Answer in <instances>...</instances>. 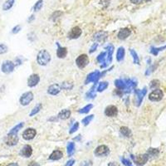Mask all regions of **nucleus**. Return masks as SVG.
I'll return each instance as SVG.
<instances>
[{"instance_id":"f257e3e1","label":"nucleus","mask_w":166,"mask_h":166,"mask_svg":"<svg viewBox=\"0 0 166 166\" xmlns=\"http://www.w3.org/2000/svg\"><path fill=\"white\" fill-rule=\"evenodd\" d=\"M51 61V55L47 50H41L37 56V62L40 66H46Z\"/></svg>"},{"instance_id":"f03ea898","label":"nucleus","mask_w":166,"mask_h":166,"mask_svg":"<svg viewBox=\"0 0 166 166\" xmlns=\"http://www.w3.org/2000/svg\"><path fill=\"white\" fill-rule=\"evenodd\" d=\"M164 97V93L160 89H155L149 96V100L151 102H160Z\"/></svg>"},{"instance_id":"7ed1b4c3","label":"nucleus","mask_w":166,"mask_h":166,"mask_svg":"<svg viewBox=\"0 0 166 166\" xmlns=\"http://www.w3.org/2000/svg\"><path fill=\"white\" fill-rule=\"evenodd\" d=\"M33 100V93L32 92H28L22 95L20 97V103L22 106H28Z\"/></svg>"},{"instance_id":"20e7f679","label":"nucleus","mask_w":166,"mask_h":166,"mask_svg":"<svg viewBox=\"0 0 166 166\" xmlns=\"http://www.w3.org/2000/svg\"><path fill=\"white\" fill-rule=\"evenodd\" d=\"M132 157V159L134 160L135 163L137 165H140V166H142L144 165H145L147 161L149 160V155L148 154H144V155H140L136 157H134L133 155H131Z\"/></svg>"},{"instance_id":"39448f33","label":"nucleus","mask_w":166,"mask_h":166,"mask_svg":"<svg viewBox=\"0 0 166 166\" xmlns=\"http://www.w3.org/2000/svg\"><path fill=\"white\" fill-rule=\"evenodd\" d=\"M76 63L77 65L79 68H84L86 67L89 63V58H88L87 55L86 54H82L80 55L76 59Z\"/></svg>"},{"instance_id":"423d86ee","label":"nucleus","mask_w":166,"mask_h":166,"mask_svg":"<svg viewBox=\"0 0 166 166\" xmlns=\"http://www.w3.org/2000/svg\"><path fill=\"white\" fill-rule=\"evenodd\" d=\"M147 93V88L144 87L142 90H135V97H136V106H140L142 103L144 97Z\"/></svg>"},{"instance_id":"0eeeda50","label":"nucleus","mask_w":166,"mask_h":166,"mask_svg":"<svg viewBox=\"0 0 166 166\" xmlns=\"http://www.w3.org/2000/svg\"><path fill=\"white\" fill-rule=\"evenodd\" d=\"M109 153H110V150H109V148L107 147L106 145H100L94 151L95 155L99 157L106 156Z\"/></svg>"},{"instance_id":"6e6552de","label":"nucleus","mask_w":166,"mask_h":166,"mask_svg":"<svg viewBox=\"0 0 166 166\" xmlns=\"http://www.w3.org/2000/svg\"><path fill=\"white\" fill-rule=\"evenodd\" d=\"M15 67V64L11 61H5L4 63L2 64V72L4 73L9 74L12 72L14 70Z\"/></svg>"},{"instance_id":"1a4fd4ad","label":"nucleus","mask_w":166,"mask_h":166,"mask_svg":"<svg viewBox=\"0 0 166 166\" xmlns=\"http://www.w3.org/2000/svg\"><path fill=\"white\" fill-rule=\"evenodd\" d=\"M5 142L9 146H14L15 145H17V143L19 142L18 134H10V133H9V135H7V137L5 139Z\"/></svg>"},{"instance_id":"9d476101","label":"nucleus","mask_w":166,"mask_h":166,"mask_svg":"<svg viewBox=\"0 0 166 166\" xmlns=\"http://www.w3.org/2000/svg\"><path fill=\"white\" fill-rule=\"evenodd\" d=\"M106 49L107 50V57H106V60L105 64H103L102 66V68L106 67V66L110 64L112 61V54H113V52H114V46L113 45H108L107 47H106Z\"/></svg>"},{"instance_id":"9b49d317","label":"nucleus","mask_w":166,"mask_h":166,"mask_svg":"<svg viewBox=\"0 0 166 166\" xmlns=\"http://www.w3.org/2000/svg\"><path fill=\"white\" fill-rule=\"evenodd\" d=\"M125 90L124 91V93H130L133 89L136 87L137 86V82L134 79H127L125 80Z\"/></svg>"},{"instance_id":"f8f14e48","label":"nucleus","mask_w":166,"mask_h":166,"mask_svg":"<svg viewBox=\"0 0 166 166\" xmlns=\"http://www.w3.org/2000/svg\"><path fill=\"white\" fill-rule=\"evenodd\" d=\"M101 77V73L99 71H95L92 73H90L87 76V80H86V84H88V83L91 82H97L98 81V79Z\"/></svg>"},{"instance_id":"ddd939ff","label":"nucleus","mask_w":166,"mask_h":166,"mask_svg":"<svg viewBox=\"0 0 166 166\" xmlns=\"http://www.w3.org/2000/svg\"><path fill=\"white\" fill-rule=\"evenodd\" d=\"M36 134H37L36 130L32 129V128H28L27 130H25L23 133V137L26 140H30L36 136Z\"/></svg>"},{"instance_id":"4468645a","label":"nucleus","mask_w":166,"mask_h":166,"mask_svg":"<svg viewBox=\"0 0 166 166\" xmlns=\"http://www.w3.org/2000/svg\"><path fill=\"white\" fill-rule=\"evenodd\" d=\"M40 82V77L37 74H32L28 80V86L29 87H34Z\"/></svg>"},{"instance_id":"2eb2a0df","label":"nucleus","mask_w":166,"mask_h":166,"mask_svg":"<svg viewBox=\"0 0 166 166\" xmlns=\"http://www.w3.org/2000/svg\"><path fill=\"white\" fill-rule=\"evenodd\" d=\"M118 114V109L115 106H107L105 110V115L108 117H115Z\"/></svg>"},{"instance_id":"dca6fc26","label":"nucleus","mask_w":166,"mask_h":166,"mask_svg":"<svg viewBox=\"0 0 166 166\" xmlns=\"http://www.w3.org/2000/svg\"><path fill=\"white\" fill-rule=\"evenodd\" d=\"M82 31L81 28H79V27H74L71 30V32H69L68 37L71 38V39H77V38H78L82 35Z\"/></svg>"},{"instance_id":"f3484780","label":"nucleus","mask_w":166,"mask_h":166,"mask_svg":"<svg viewBox=\"0 0 166 166\" xmlns=\"http://www.w3.org/2000/svg\"><path fill=\"white\" fill-rule=\"evenodd\" d=\"M130 33H131V31L128 28H121L120 31H119V32H118L117 37L120 40H124V39H126L127 37H129L130 35Z\"/></svg>"},{"instance_id":"a211bd4d","label":"nucleus","mask_w":166,"mask_h":166,"mask_svg":"<svg viewBox=\"0 0 166 166\" xmlns=\"http://www.w3.org/2000/svg\"><path fill=\"white\" fill-rule=\"evenodd\" d=\"M61 92V87L58 84H52L47 88V93L52 96H56Z\"/></svg>"},{"instance_id":"6ab92c4d","label":"nucleus","mask_w":166,"mask_h":166,"mask_svg":"<svg viewBox=\"0 0 166 166\" xmlns=\"http://www.w3.org/2000/svg\"><path fill=\"white\" fill-rule=\"evenodd\" d=\"M32 149L30 145H24L22 150H21V152H20V155L23 157H25V158H29V157L32 155Z\"/></svg>"},{"instance_id":"aec40b11","label":"nucleus","mask_w":166,"mask_h":166,"mask_svg":"<svg viewBox=\"0 0 166 166\" xmlns=\"http://www.w3.org/2000/svg\"><path fill=\"white\" fill-rule=\"evenodd\" d=\"M57 56L59 58H64L67 55V47H62L59 45V43H57Z\"/></svg>"},{"instance_id":"412c9836","label":"nucleus","mask_w":166,"mask_h":166,"mask_svg":"<svg viewBox=\"0 0 166 166\" xmlns=\"http://www.w3.org/2000/svg\"><path fill=\"white\" fill-rule=\"evenodd\" d=\"M107 37V32H99L94 35V40L98 42L106 41Z\"/></svg>"},{"instance_id":"4be33fe9","label":"nucleus","mask_w":166,"mask_h":166,"mask_svg":"<svg viewBox=\"0 0 166 166\" xmlns=\"http://www.w3.org/2000/svg\"><path fill=\"white\" fill-rule=\"evenodd\" d=\"M63 156V154L60 150H54L53 152L52 153L51 155L49 156V160H58L62 159Z\"/></svg>"},{"instance_id":"5701e85b","label":"nucleus","mask_w":166,"mask_h":166,"mask_svg":"<svg viewBox=\"0 0 166 166\" xmlns=\"http://www.w3.org/2000/svg\"><path fill=\"white\" fill-rule=\"evenodd\" d=\"M115 86L116 87V88L120 91H122L124 92V91L125 90V81L124 80H121V79H118V80H115Z\"/></svg>"},{"instance_id":"b1692460","label":"nucleus","mask_w":166,"mask_h":166,"mask_svg":"<svg viewBox=\"0 0 166 166\" xmlns=\"http://www.w3.org/2000/svg\"><path fill=\"white\" fill-rule=\"evenodd\" d=\"M71 116V111L69 110H62L59 112L57 118H59L61 120H67Z\"/></svg>"},{"instance_id":"393cba45","label":"nucleus","mask_w":166,"mask_h":166,"mask_svg":"<svg viewBox=\"0 0 166 166\" xmlns=\"http://www.w3.org/2000/svg\"><path fill=\"white\" fill-rule=\"evenodd\" d=\"M124 54H125V51H124V47H119L117 50V52H116V60L118 62H121L124 59Z\"/></svg>"},{"instance_id":"a878e982","label":"nucleus","mask_w":166,"mask_h":166,"mask_svg":"<svg viewBox=\"0 0 166 166\" xmlns=\"http://www.w3.org/2000/svg\"><path fill=\"white\" fill-rule=\"evenodd\" d=\"M120 134L125 136V137H130V135H131V130L128 127H126V126H122L120 128Z\"/></svg>"},{"instance_id":"bb28decb","label":"nucleus","mask_w":166,"mask_h":166,"mask_svg":"<svg viewBox=\"0 0 166 166\" xmlns=\"http://www.w3.org/2000/svg\"><path fill=\"white\" fill-rule=\"evenodd\" d=\"M14 4V0H6L5 3L3 5V9L4 11L9 10Z\"/></svg>"},{"instance_id":"cd10ccee","label":"nucleus","mask_w":166,"mask_h":166,"mask_svg":"<svg viewBox=\"0 0 166 166\" xmlns=\"http://www.w3.org/2000/svg\"><path fill=\"white\" fill-rule=\"evenodd\" d=\"M67 154H68V156H72L75 152V144L73 142H70L67 146Z\"/></svg>"},{"instance_id":"c85d7f7f","label":"nucleus","mask_w":166,"mask_h":166,"mask_svg":"<svg viewBox=\"0 0 166 166\" xmlns=\"http://www.w3.org/2000/svg\"><path fill=\"white\" fill-rule=\"evenodd\" d=\"M23 126H24V123H23V122H21V123H19V124H17L16 126H14V128L10 130L9 133L10 134H18V132L23 128Z\"/></svg>"},{"instance_id":"c756f323","label":"nucleus","mask_w":166,"mask_h":166,"mask_svg":"<svg viewBox=\"0 0 166 166\" xmlns=\"http://www.w3.org/2000/svg\"><path fill=\"white\" fill-rule=\"evenodd\" d=\"M130 55L133 57V62H134L135 64H140V58H139L137 52L135 51L134 49H130Z\"/></svg>"},{"instance_id":"7c9ffc66","label":"nucleus","mask_w":166,"mask_h":166,"mask_svg":"<svg viewBox=\"0 0 166 166\" xmlns=\"http://www.w3.org/2000/svg\"><path fill=\"white\" fill-rule=\"evenodd\" d=\"M42 106L41 103H39V104L36 105L35 107H34V108H33V109L32 110V111L30 112L29 115H30V116H33V115H37V113H38V112L42 110Z\"/></svg>"},{"instance_id":"2f4dec72","label":"nucleus","mask_w":166,"mask_h":166,"mask_svg":"<svg viewBox=\"0 0 166 166\" xmlns=\"http://www.w3.org/2000/svg\"><path fill=\"white\" fill-rule=\"evenodd\" d=\"M62 88L67 91H70L73 88V83L71 82H64L62 84Z\"/></svg>"},{"instance_id":"473e14b6","label":"nucleus","mask_w":166,"mask_h":166,"mask_svg":"<svg viewBox=\"0 0 166 166\" xmlns=\"http://www.w3.org/2000/svg\"><path fill=\"white\" fill-rule=\"evenodd\" d=\"M107 87H108V82H102L99 84L98 87L97 88V91L99 92H102L103 91H105Z\"/></svg>"},{"instance_id":"72a5a7b5","label":"nucleus","mask_w":166,"mask_h":166,"mask_svg":"<svg viewBox=\"0 0 166 166\" xmlns=\"http://www.w3.org/2000/svg\"><path fill=\"white\" fill-rule=\"evenodd\" d=\"M106 55H107L106 52H101L99 56L97 57V62L99 63H105L106 60Z\"/></svg>"},{"instance_id":"f704fd0d","label":"nucleus","mask_w":166,"mask_h":166,"mask_svg":"<svg viewBox=\"0 0 166 166\" xmlns=\"http://www.w3.org/2000/svg\"><path fill=\"white\" fill-rule=\"evenodd\" d=\"M42 6H43V0H38L33 6V10L35 12H38L42 9Z\"/></svg>"},{"instance_id":"c9c22d12","label":"nucleus","mask_w":166,"mask_h":166,"mask_svg":"<svg viewBox=\"0 0 166 166\" xmlns=\"http://www.w3.org/2000/svg\"><path fill=\"white\" fill-rule=\"evenodd\" d=\"M92 107H93L92 104L87 105L85 107H83V108H82V109L79 111V113H81V114H86V113H88Z\"/></svg>"},{"instance_id":"e433bc0d","label":"nucleus","mask_w":166,"mask_h":166,"mask_svg":"<svg viewBox=\"0 0 166 166\" xmlns=\"http://www.w3.org/2000/svg\"><path fill=\"white\" fill-rule=\"evenodd\" d=\"M93 118H94V115H88V116H86V117L82 120V124H84V125H88L89 123H91V121L92 120Z\"/></svg>"},{"instance_id":"4c0bfd02","label":"nucleus","mask_w":166,"mask_h":166,"mask_svg":"<svg viewBox=\"0 0 166 166\" xmlns=\"http://www.w3.org/2000/svg\"><path fill=\"white\" fill-rule=\"evenodd\" d=\"M62 14V11H56V12H54L53 14H52V21H56L59 17H61Z\"/></svg>"},{"instance_id":"58836bf2","label":"nucleus","mask_w":166,"mask_h":166,"mask_svg":"<svg viewBox=\"0 0 166 166\" xmlns=\"http://www.w3.org/2000/svg\"><path fill=\"white\" fill-rule=\"evenodd\" d=\"M147 154L149 155V156H155V155H157L159 154V150L157 149L150 148V149H149Z\"/></svg>"},{"instance_id":"ea45409f","label":"nucleus","mask_w":166,"mask_h":166,"mask_svg":"<svg viewBox=\"0 0 166 166\" xmlns=\"http://www.w3.org/2000/svg\"><path fill=\"white\" fill-rule=\"evenodd\" d=\"M79 128V123L78 122H76L75 124H74V125L71 128V130H70L69 133L70 134H73L74 132H76L77 130V129Z\"/></svg>"},{"instance_id":"a19ab883","label":"nucleus","mask_w":166,"mask_h":166,"mask_svg":"<svg viewBox=\"0 0 166 166\" xmlns=\"http://www.w3.org/2000/svg\"><path fill=\"white\" fill-rule=\"evenodd\" d=\"M8 52V47L4 44H0V54H4Z\"/></svg>"},{"instance_id":"79ce46f5","label":"nucleus","mask_w":166,"mask_h":166,"mask_svg":"<svg viewBox=\"0 0 166 166\" xmlns=\"http://www.w3.org/2000/svg\"><path fill=\"white\" fill-rule=\"evenodd\" d=\"M159 85H160V82H159V81H157V80H153L152 82H150V87L153 89V88L157 87Z\"/></svg>"},{"instance_id":"37998d69","label":"nucleus","mask_w":166,"mask_h":166,"mask_svg":"<svg viewBox=\"0 0 166 166\" xmlns=\"http://www.w3.org/2000/svg\"><path fill=\"white\" fill-rule=\"evenodd\" d=\"M95 97H96V94L93 93L92 91L87 93V99H93V98H95Z\"/></svg>"},{"instance_id":"c03bdc74","label":"nucleus","mask_w":166,"mask_h":166,"mask_svg":"<svg viewBox=\"0 0 166 166\" xmlns=\"http://www.w3.org/2000/svg\"><path fill=\"white\" fill-rule=\"evenodd\" d=\"M21 30V26L20 25H17L16 27H14L13 28V30H12V32L14 33V34H16V33H18Z\"/></svg>"},{"instance_id":"a18cd8bd","label":"nucleus","mask_w":166,"mask_h":166,"mask_svg":"<svg viewBox=\"0 0 166 166\" xmlns=\"http://www.w3.org/2000/svg\"><path fill=\"white\" fill-rule=\"evenodd\" d=\"M97 47H98V44L97 43H94L92 46V47L90 48V53H93L94 52H96V50L97 49Z\"/></svg>"},{"instance_id":"49530a36","label":"nucleus","mask_w":166,"mask_h":166,"mask_svg":"<svg viewBox=\"0 0 166 166\" xmlns=\"http://www.w3.org/2000/svg\"><path fill=\"white\" fill-rule=\"evenodd\" d=\"M121 160H122V163L124 164V165L129 166L130 165H131V162L129 160H126V159H122Z\"/></svg>"},{"instance_id":"de8ad7c7","label":"nucleus","mask_w":166,"mask_h":166,"mask_svg":"<svg viewBox=\"0 0 166 166\" xmlns=\"http://www.w3.org/2000/svg\"><path fill=\"white\" fill-rule=\"evenodd\" d=\"M92 161H84L82 163V165H81V166H92Z\"/></svg>"},{"instance_id":"09e8293b","label":"nucleus","mask_w":166,"mask_h":166,"mask_svg":"<svg viewBox=\"0 0 166 166\" xmlns=\"http://www.w3.org/2000/svg\"><path fill=\"white\" fill-rule=\"evenodd\" d=\"M142 1L143 0H130V2L134 4H140L142 3Z\"/></svg>"},{"instance_id":"8fccbe9b","label":"nucleus","mask_w":166,"mask_h":166,"mask_svg":"<svg viewBox=\"0 0 166 166\" xmlns=\"http://www.w3.org/2000/svg\"><path fill=\"white\" fill-rule=\"evenodd\" d=\"M108 166H120V165L116 162H111V163H109Z\"/></svg>"},{"instance_id":"3c124183","label":"nucleus","mask_w":166,"mask_h":166,"mask_svg":"<svg viewBox=\"0 0 166 166\" xmlns=\"http://www.w3.org/2000/svg\"><path fill=\"white\" fill-rule=\"evenodd\" d=\"M74 162H75V160H70V161L67 162V165H66V166H72V165H73Z\"/></svg>"},{"instance_id":"603ef678","label":"nucleus","mask_w":166,"mask_h":166,"mask_svg":"<svg viewBox=\"0 0 166 166\" xmlns=\"http://www.w3.org/2000/svg\"><path fill=\"white\" fill-rule=\"evenodd\" d=\"M28 166H39V165H38V164H37V163L32 161V162H31L29 165H28Z\"/></svg>"},{"instance_id":"864d4df0","label":"nucleus","mask_w":166,"mask_h":166,"mask_svg":"<svg viewBox=\"0 0 166 166\" xmlns=\"http://www.w3.org/2000/svg\"><path fill=\"white\" fill-rule=\"evenodd\" d=\"M35 19V16L34 15H32V16H30V18L28 19V23H30V22H32L33 19Z\"/></svg>"},{"instance_id":"5fc2aeb1","label":"nucleus","mask_w":166,"mask_h":166,"mask_svg":"<svg viewBox=\"0 0 166 166\" xmlns=\"http://www.w3.org/2000/svg\"><path fill=\"white\" fill-rule=\"evenodd\" d=\"M8 166H19V165L17 163H12V164H10Z\"/></svg>"},{"instance_id":"6e6d98bb","label":"nucleus","mask_w":166,"mask_h":166,"mask_svg":"<svg viewBox=\"0 0 166 166\" xmlns=\"http://www.w3.org/2000/svg\"><path fill=\"white\" fill-rule=\"evenodd\" d=\"M145 1H146V2H150V1H151V0H145Z\"/></svg>"},{"instance_id":"4d7b16f0","label":"nucleus","mask_w":166,"mask_h":166,"mask_svg":"<svg viewBox=\"0 0 166 166\" xmlns=\"http://www.w3.org/2000/svg\"><path fill=\"white\" fill-rule=\"evenodd\" d=\"M129 166H132V165H129Z\"/></svg>"}]
</instances>
